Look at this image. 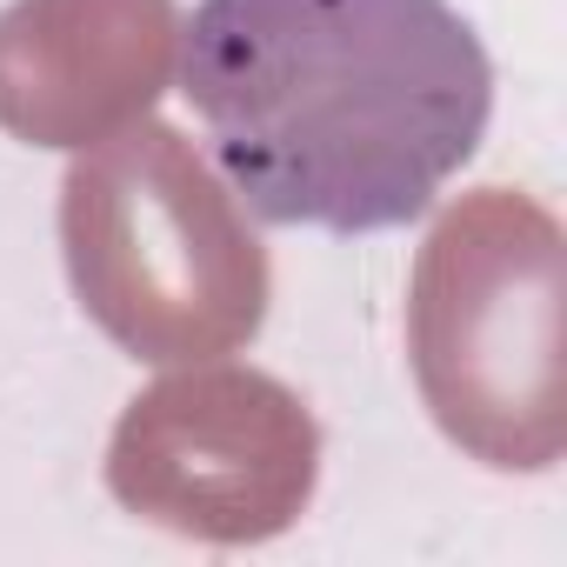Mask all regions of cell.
<instances>
[{
	"label": "cell",
	"mask_w": 567,
	"mask_h": 567,
	"mask_svg": "<svg viewBox=\"0 0 567 567\" xmlns=\"http://www.w3.org/2000/svg\"><path fill=\"white\" fill-rule=\"evenodd\" d=\"M181 94L260 220L381 234L474 161L494 68L447 0H200Z\"/></svg>",
	"instance_id": "cell-1"
},
{
	"label": "cell",
	"mask_w": 567,
	"mask_h": 567,
	"mask_svg": "<svg viewBox=\"0 0 567 567\" xmlns=\"http://www.w3.org/2000/svg\"><path fill=\"white\" fill-rule=\"evenodd\" d=\"M321 434L308 408L254 368H194L147 388L107 447V487L200 540H267L315 494Z\"/></svg>",
	"instance_id": "cell-4"
},
{
	"label": "cell",
	"mask_w": 567,
	"mask_h": 567,
	"mask_svg": "<svg viewBox=\"0 0 567 567\" xmlns=\"http://www.w3.org/2000/svg\"><path fill=\"white\" fill-rule=\"evenodd\" d=\"M567 247L540 200L481 187L414 260L408 354L427 414L487 467L540 474L567 447Z\"/></svg>",
	"instance_id": "cell-2"
},
{
	"label": "cell",
	"mask_w": 567,
	"mask_h": 567,
	"mask_svg": "<svg viewBox=\"0 0 567 567\" xmlns=\"http://www.w3.org/2000/svg\"><path fill=\"white\" fill-rule=\"evenodd\" d=\"M61 240L81 308L134 361H214L267 315V254L161 121H127L68 167Z\"/></svg>",
	"instance_id": "cell-3"
},
{
	"label": "cell",
	"mask_w": 567,
	"mask_h": 567,
	"mask_svg": "<svg viewBox=\"0 0 567 567\" xmlns=\"http://www.w3.org/2000/svg\"><path fill=\"white\" fill-rule=\"evenodd\" d=\"M174 0H14L0 14V127L87 147L141 121L174 68Z\"/></svg>",
	"instance_id": "cell-5"
}]
</instances>
